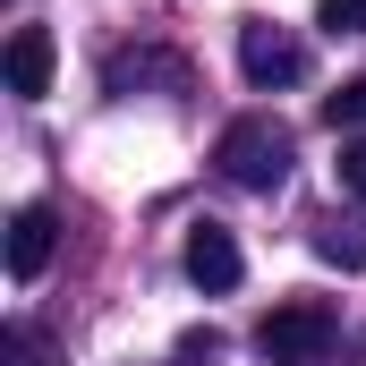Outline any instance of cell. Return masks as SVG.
<instances>
[{
	"label": "cell",
	"instance_id": "6da1fadb",
	"mask_svg": "<svg viewBox=\"0 0 366 366\" xmlns=\"http://www.w3.org/2000/svg\"><path fill=\"white\" fill-rule=\"evenodd\" d=\"M213 162H222V179H230V187L273 196V187L290 179V128H281V119H264V111H247V119H230V128H222Z\"/></svg>",
	"mask_w": 366,
	"mask_h": 366
},
{
	"label": "cell",
	"instance_id": "7a4b0ae2",
	"mask_svg": "<svg viewBox=\"0 0 366 366\" xmlns=\"http://www.w3.org/2000/svg\"><path fill=\"white\" fill-rule=\"evenodd\" d=\"M332 332H341V324H332V307H324V298H281L273 315L256 324V350H264L273 366H307V358H324V350H332Z\"/></svg>",
	"mask_w": 366,
	"mask_h": 366
},
{
	"label": "cell",
	"instance_id": "3957f363",
	"mask_svg": "<svg viewBox=\"0 0 366 366\" xmlns=\"http://www.w3.org/2000/svg\"><path fill=\"white\" fill-rule=\"evenodd\" d=\"M239 69H247V86H298L307 77V43L281 34L273 17H256V26H239Z\"/></svg>",
	"mask_w": 366,
	"mask_h": 366
},
{
	"label": "cell",
	"instance_id": "277c9868",
	"mask_svg": "<svg viewBox=\"0 0 366 366\" xmlns=\"http://www.w3.org/2000/svg\"><path fill=\"white\" fill-rule=\"evenodd\" d=\"M187 281H196V290H213V298H222V290H239V273H247V256H239V239H230V230H222V222H196V230H187Z\"/></svg>",
	"mask_w": 366,
	"mask_h": 366
},
{
	"label": "cell",
	"instance_id": "5b68a950",
	"mask_svg": "<svg viewBox=\"0 0 366 366\" xmlns=\"http://www.w3.org/2000/svg\"><path fill=\"white\" fill-rule=\"evenodd\" d=\"M51 247H60L51 204H17V213H9V281H43Z\"/></svg>",
	"mask_w": 366,
	"mask_h": 366
},
{
	"label": "cell",
	"instance_id": "8992f818",
	"mask_svg": "<svg viewBox=\"0 0 366 366\" xmlns=\"http://www.w3.org/2000/svg\"><path fill=\"white\" fill-rule=\"evenodd\" d=\"M51 60H60L51 34H43V26H17V34H9V60H0V69H9V94H17V102H43V94H51Z\"/></svg>",
	"mask_w": 366,
	"mask_h": 366
},
{
	"label": "cell",
	"instance_id": "52a82bcc",
	"mask_svg": "<svg viewBox=\"0 0 366 366\" xmlns=\"http://www.w3.org/2000/svg\"><path fill=\"white\" fill-rule=\"evenodd\" d=\"M315 256L341 264V273H366V213L358 222H324V230H315Z\"/></svg>",
	"mask_w": 366,
	"mask_h": 366
},
{
	"label": "cell",
	"instance_id": "ba28073f",
	"mask_svg": "<svg viewBox=\"0 0 366 366\" xmlns=\"http://www.w3.org/2000/svg\"><path fill=\"white\" fill-rule=\"evenodd\" d=\"M0 358L9 366H60V341H51L43 324H9V332H0Z\"/></svg>",
	"mask_w": 366,
	"mask_h": 366
},
{
	"label": "cell",
	"instance_id": "9c48e42d",
	"mask_svg": "<svg viewBox=\"0 0 366 366\" xmlns=\"http://www.w3.org/2000/svg\"><path fill=\"white\" fill-rule=\"evenodd\" d=\"M315 26L341 43V34H366V0H315Z\"/></svg>",
	"mask_w": 366,
	"mask_h": 366
},
{
	"label": "cell",
	"instance_id": "30bf717a",
	"mask_svg": "<svg viewBox=\"0 0 366 366\" xmlns=\"http://www.w3.org/2000/svg\"><path fill=\"white\" fill-rule=\"evenodd\" d=\"M324 119L332 128H366V77H350L341 94H324Z\"/></svg>",
	"mask_w": 366,
	"mask_h": 366
},
{
	"label": "cell",
	"instance_id": "8fae6325",
	"mask_svg": "<svg viewBox=\"0 0 366 366\" xmlns=\"http://www.w3.org/2000/svg\"><path fill=\"white\" fill-rule=\"evenodd\" d=\"M341 187H350V196H366V137H350V145H341Z\"/></svg>",
	"mask_w": 366,
	"mask_h": 366
}]
</instances>
